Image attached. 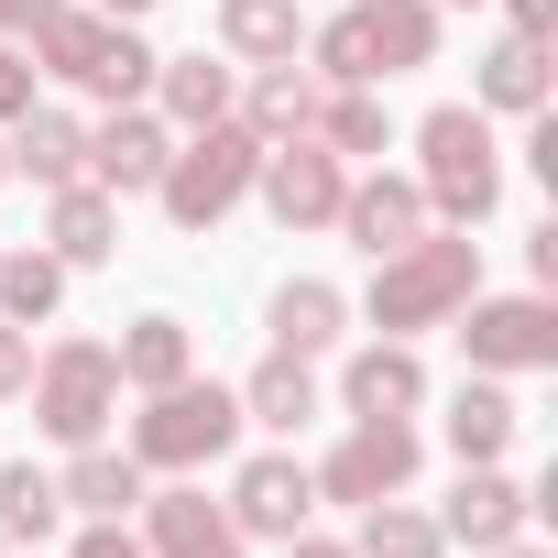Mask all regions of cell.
<instances>
[{"label":"cell","mask_w":558,"mask_h":558,"mask_svg":"<svg viewBox=\"0 0 558 558\" xmlns=\"http://www.w3.org/2000/svg\"><path fill=\"white\" fill-rule=\"evenodd\" d=\"M45 12H56V0H0V34H12V45H23V34H34Z\"/></svg>","instance_id":"36"},{"label":"cell","mask_w":558,"mask_h":558,"mask_svg":"<svg viewBox=\"0 0 558 558\" xmlns=\"http://www.w3.org/2000/svg\"><path fill=\"white\" fill-rule=\"evenodd\" d=\"M427 405V362L416 340H362L340 362V416H416Z\"/></svg>","instance_id":"19"},{"label":"cell","mask_w":558,"mask_h":558,"mask_svg":"<svg viewBox=\"0 0 558 558\" xmlns=\"http://www.w3.org/2000/svg\"><path fill=\"white\" fill-rule=\"evenodd\" d=\"M252 165H263V143L241 132V121H208V132H175V154H165V175H154V208L186 230V241H208L241 197H252Z\"/></svg>","instance_id":"6"},{"label":"cell","mask_w":558,"mask_h":558,"mask_svg":"<svg viewBox=\"0 0 558 558\" xmlns=\"http://www.w3.org/2000/svg\"><path fill=\"white\" fill-rule=\"evenodd\" d=\"M121 449L143 460V482L219 471V460L241 449V395H230V384H208V373H186V384L143 395V416H132V438H121Z\"/></svg>","instance_id":"5"},{"label":"cell","mask_w":558,"mask_h":558,"mask_svg":"<svg viewBox=\"0 0 558 558\" xmlns=\"http://www.w3.org/2000/svg\"><path fill=\"white\" fill-rule=\"evenodd\" d=\"M45 252L66 263V274H99L110 252H121V197L110 186H45Z\"/></svg>","instance_id":"18"},{"label":"cell","mask_w":558,"mask_h":558,"mask_svg":"<svg viewBox=\"0 0 558 558\" xmlns=\"http://www.w3.org/2000/svg\"><path fill=\"white\" fill-rule=\"evenodd\" d=\"M438 0H340L329 23H307V66L318 88H395L416 66H438Z\"/></svg>","instance_id":"1"},{"label":"cell","mask_w":558,"mask_h":558,"mask_svg":"<svg viewBox=\"0 0 558 558\" xmlns=\"http://www.w3.org/2000/svg\"><path fill=\"white\" fill-rule=\"evenodd\" d=\"M88 12H121V23H143V12H165V0H88Z\"/></svg>","instance_id":"38"},{"label":"cell","mask_w":558,"mask_h":558,"mask_svg":"<svg viewBox=\"0 0 558 558\" xmlns=\"http://www.w3.org/2000/svg\"><path fill=\"white\" fill-rule=\"evenodd\" d=\"M66 558H143V536H132V514H77Z\"/></svg>","instance_id":"32"},{"label":"cell","mask_w":558,"mask_h":558,"mask_svg":"<svg viewBox=\"0 0 558 558\" xmlns=\"http://www.w3.org/2000/svg\"><path fill=\"white\" fill-rule=\"evenodd\" d=\"M307 132H318L340 165H384V154H395V110H384V88H329Z\"/></svg>","instance_id":"28"},{"label":"cell","mask_w":558,"mask_h":558,"mask_svg":"<svg viewBox=\"0 0 558 558\" xmlns=\"http://www.w3.org/2000/svg\"><path fill=\"white\" fill-rule=\"evenodd\" d=\"M318 99H329V88H318V66H296V56H286V66H241L230 121H241L252 143H296V132L318 121Z\"/></svg>","instance_id":"16"},{"label":"cell","mask_w":558,"mask_h":558,"mask_svg":"<svg viewBox=\"0 0 558 558\" xmlns=\"http://www.w3.org/2000/svg\"><path fill=\"white\" fill-rule=\"evenodd\" d=\"M504 34H536V45H558V0H504Z\"/></svg>","instance_id":"35"},{"label":"cell","mask_w":558,"mask_h":558,"mask_svg":"<svg viewBox=\"0 0 558 558\" xmlns=\"http://www.w3.org/2000/svg\"><path fill=\"white\" fill-rule=\"evenodd\" d=\"M525 525H536V493H525L504 460H471V471H460V493L438 504V536H449V547H471V558H482V547H504V536H525Z\"/></svg>","instance_id":"14"},{"label":"cell","mask_w":558,"mask_h":558,"mask_svg":"<svg viewBox=\"0 0 558 558\" xmlns=\"http://www.w3.org/2000/svg\"><path fill=\"white\" fill-rule=\"evenodd\" d=\"M56 307H66V263L45 241L0 252V318H12V329H56Z\"/></svg>","instance_id":"29"},{"label":"cell","mask_w":558,"mask_h":558,"mask_svg":"<svg viewBox=\"0 0 558 558\" xmlns=\"http://www.w3.org/2000/svg\"><path fill=\"white\" fill-rule=\"evenodd\" d=\"M110 362H121V395H165V384H186V373H197V329L154 307V318H132V329L110 340Z\"/></svg>","instance_id":"25"},{"label":"cell","mask_w":558,"mask_h":558,"mask_svg":"<svg viewBox=\"0 0 558 558\" xmlns=\"http://www.w3.org/2000/svg\"><path fill=\"white\" fill-rule=\"evenodd\" d=\"M56 525H66L56 471H45V460H0V536H12V547H45Z\"/></svg>","instance_id":"30"},{"label":"cell","mask_w":558,"mask_h":558,"mask_svg":"<svg viewBox=\"0 0 558 558\" xmlns=\"http://www.w3.org/2000/svg\"><path fill=\"white\" fill-rule=\"evenodd\" d=\"M230 88H241L230 56H154V121H165V132H208V121H230Z\"/></svg>","instance_id":"22"},{"label":"cell","mask_w":558,"mask_h":558,"mask_svg":"<svg viewBox=\"0 0 558 558\" xmlns=\"http://www.w3.org/2000/svg\"><path fill=\"white\" fill-rule=\"evenodd\" d=\"M329 230H340L362 263H384V252H405V241H416V230H438V219H427L416 175H384V165H373V175H351V186H340V219H329Z\"/></svg>","instance_id":"13"},{"label":"cell","mask_w":558,"mask_h":558,"mask_svg":"<svg viewBox=\"0 0 558 558\" xmlns=\"http://www.w3.org/2000/svg\"><path fill=\"white\" fill-rule=\"evenodd\" d=\"M56 493H66V514H132L154 482H143V460L132 449H110V438H88V449H66V471H56Z\"/></svg>","instance_id":"27"},{"label":"cell","mask_w":558,"mask_h":558,"mask_svg":"<svg viewBox=\"0 0 558 558\" xmlns=\"http://www.w3.org/2000/svg\"><path fill=\"white\" fill-rule=\"evenodd\" d=\"M230 525L241 536H274V547H286V536H307L318 525V482H307V460L296 449H252L241 471H230Z\"/></svg>","instance_id":"11"},{"label":"cell","mask_w":558,"mask_h":558,"mask_svg":"<svg viewBox=\"0 0 558 558\" xmlns=\"http://www.w3.org/2000/svg\"><path fill=\"white\" fill-rule=\"evenodd\" d=\"M165 154H175V132L154 121V99H132V110L88 121V186H110V197H154Z\"/></svg>","instance_id":"15"},{"label":"cell","mask_w":558,"mask_h":558,"mask_svg":"<svg viewBox=\"0 0 558 558\" xmlns=\"http://www.w3.org/2000/svg\"><path fill=\"white\" fill-rule=\"evenodd\" d=\"M0 186H12V143H0Z\"/></svg>","instance_id":"40"},{"label":"cell","mask_w":558,"mask_h":558,"mask_svg":"<svg viewBox=\"0 0 558 558\" xmlns=\"http://www.w3.org/2000/svg\"><path fill=\"white\" fill-rule=\"evenodd\" d=\"M286 558H351V547H340V536H318V525H307V536H286Z\"/></svg>","instance_id":"37"},{"label":"cell","mask_w":558,"mask_h":558,"mask_svg":"<svg viewBox=\"0 0 558 558\" xmlns=\"http://www.w3.org/2000/svg\"><path fill=\"white\" fill-rule=\"evenodd\" d=\"M23 45H34V77H56V88H77V99H99V110H132V99H154V45H143L121 12L56 0V12H45Z\"/></svg>","instance_id":"3"},{"label":"cell","mask_w":558,"mask_h":558,"mask_svg":"<svg viewBox=\"0 0 558 558\" xmlns=\"http://www.w3.org/2000/svg\"><path fill=\"white\" fill-rule=\"evenodd\" d=\"M416 471H427V438H416V416H351L340 427V449L307 471L318 482V504H384V493H416Z\"/></svg>","instance_id":"9"},{"label":"cell","mask_w":558,"mask_h":558,"mask_svg":"<svg viewBox=\"0 0 558 558\" xmlns=\"http://www.w3.org/2000/svg\"><path fill=\"white\" fill-rule=\"evenodd\" d=\"M482 558H547V547H536V536H504V547H482Z\"/></svg>","instance_id":"39"},{"label":"cell","mask_w":558,"mask_h":558,"mask_svg":"<svg viewBox=\"0 0 558 558\" xmlns=\"http://www.w3.org/2000/svg\"><path fill=\"white\" fill-rule=\"evenodd\" d=\"M230 395H241V427H263V438L318 427V362H296V351H263Z\"/></svg>","instance_id":"21"},{"label":"cell","mask_w":558,"mask_h":558,"mask_svg":"<svg viewBox=\"0 0 558 558\" xmlns=\"http://www.w3.org/2000/svg\"><path fill=\"white\" fill-rule=\"evenodd\" d=\"M351 558H449V536H438V514H427V504L384 493V504H362V536H351Z\"/></svg>","instance_id":"31"},{"label":"cell","mask_w":558,"mask_h":558,"mask_svg":"<svg viewBox=\"0 0 558 558\" xmlns=\"http://www.w3.org/2000/svg\"><path fill=\"white\" fill-rule=\"evenodd\" d=\"M0 143H12V175H34V186H77V175H88V121H66V110H45V99L0 132Z\"/></svg>","instance_id":"26"},{"label":"cell","mask_w":558,"mask_h":558,"mask_svg":"<svg viewBox=\"0 0 558 558\" xmlns=\"http://www.w3.org/2000/svg\"><path fill=\"white\" fill-rule=\"evenodd\" d=\"M263 329H274V351L318 362V351H340V329H351V296H340V286H318V274H286V286L263 296Z\"/></svg>","instance_id":"23"},{"label":"cell","mask_w":558,"mask_h":558,"mask_svg":"<svg viewBox=\"0 0 558 558\" xmlns=\"http://www.w3.org/2000/svg\"><path fill=\"white\" fill-rule=\"evenodd\" d=\"M12 558H45V547H12Z\"/></svg>","instance_id":"42"},{"label":"cell","mask_w":558,"mask_h":558,"mask_svg":"<svg viewBox=\"0 0 558 558\" xmlns=\"http://www.w3.org/2000/svg\"><path fill=\"white\" fill-rule=\"evenodd\" d=\"M471 296H482V241L471 230H416L405 252L373 263L362 318H373V340H416V329H449Z\"/></svg>","instance_id":"2"},{"label":"cell","mask_w":558,"mask_h":558,"mask_svg":"<svg viewBox=\"0 0 558 558\" xmlns=\"http://www.w3.org/2000/svg\"><path fill=\"white\" fill-rule=\"evenodd\" d=\"M471 110L482 121H536L547 110V45L536 34H493L471 56Z\"/></svg>","instance_id":"17"},{"label":"cell","mask_w":558,"mask_h":558,"mask_svg":"<svg viewBox=\"0 0 558 558\" xmlns=\"http://www.w3.org/2000/svg\"><path fill=\"white\" fill-rule=\"evenodd\" d=\"M416 197H427L438 230H482L504 208V143H493V121L471 99H438L416 121Z\"/></svg>","instance_id":"4"},{"label":"cell","mask_w":558,"mask_h":558,"mask_svg":"<svg viewBox=\"0 0 558 558\" xmlns=\"http://www.w3.org/2000/svg\"><path fill=\"white\" fill-rule=\"evenodd\" d=\"M438 438H449V460H460V471H471V460H504V449L525 438V405H514V384H493V373H460V395H449Z\"/></svg>","instance_id":"20"},{"label":"cell","mask_w":558,"mask_h":558,"mask_svg":"<svg viewBox=\"0 0 558 558\" xmlns=\"http://www.w3.org/2000/svg\"><path fill=\"white\" fill-rule=\"evenodd\" d=\"M208 34H219L230 66H286V56H307V12H296V0H219Z\"/></svg>","instance_id":"24"},{"label":"cell","mask_w":558,"mask_h":558,"mask_svg":"<svg viewBox=\"0 0 558 558\" xmlns=\"http://www.w3.org/2000/svg\"><path fill=\"white\" fill-rule=\"evenodd\" d=\"M438 12H471V0H438Z\"/></svg>","instance_id":"41"},{"label":"cell","mask_w":558,"mask_h":558,"mask_svg":"<svg viewBox=\"0 0 558 558\" xmlns=\"http://www.w3.org/2000/svg\"><path fill=\"white\" fill-rule=\"evenodd\" d=\"M34 427L56 438V449H88V438H110V416H121V362H110V340H88V329H66V340H45L34 351Z\"/></svg>","instance_id":"7"},{"label":"cell","mask_w":558,"mask_h":558,"mask_svg":"<svg viewBox=\"0 0 558 558\" xmlns=\"http://www.w3.org/2000/svg\"><path fill=\"white\" fill-rule=\"evenodd\" d=\"M132 514H143V558H252V536L230 525V504H208L197 471L165 482V493H143Z\"/></svg>","instance_id":"12"},{"label":"cell","mask_w":558,"mask_h":558,"mask_svg":"<svg viewBox=\"0 0 558 558\" xmlns=\"http://www.w3.org/2000/svg\"><path fill=\"white\" fill-rule=\"evenodd\" d=\"M449 340H460V362L493 373V384L558 373V296H547V286H525V296H471V307L449 318Z\"/></svg>","instance_id":"8"},{"label":"cell","mask_w":558,"mask_h":558,"mask_svg":"<svg viewBox=\"0 0 558 558\" xmlns=\"http://www.w3.org/2000/svg\"><path fill=\"white\" fill-rule=\"evenodd\" d=\"M23 384H34V329L0 318V405H23Z\"/></svg>","instance_id":"34"},{"label":"cell","mask_w":558,"mask_h":558,"mask_svg":"<svg viewBox=\"0 0 558 558\" xmlns=\"http://www.w3.org/2000/svg\"><path fill=\"white\" fill-rule=\"evenodd\" d=\"M23 110H34V56H23L12 34H0V132H12Z\"/></svg>","instance_id":"33"},{"label":"cell","mask_w":558,"mask_h":558,"mask_svg":"<svg viewBox=\"0 0 558 558\" xmlns=\"http://www.w3.org/2000/svg\"><path fill=\"white\" fill-rule=\"evenodd\" d=\"M340 186H351V165L318 143V132H296V143H263V165H252V197H263V219L274 230H329L340 219Z\"/></svg>","instance_id":"10"}]
</instances>
